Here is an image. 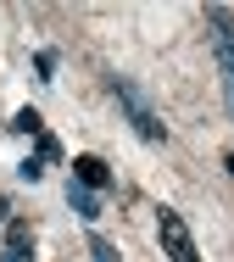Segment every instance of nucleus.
Masks as SVG:
<instances>
[{
	"label": "nucleus",
	"mask_w": 234,
	"mask_h": 262,
	"mask_svg": "<svg viewBox=\"0 0 234 262\" xmlns=\"http://www.w3.org/2000/svg\"><path fill=\"white\" fill-rule=\"evenodd\" d=\"M206 39H212V56H218V73H223V101H229V117H234V11L212 6L206 11Z\"/></svg>",
	"instance_id": "nucleus-2"
},
{
	"label": "nucleus",
	"mask_w": 234,
	"mask_h": 262,
	"mask_svg": "<svg viewBox=\"0 0 234 262\" xmlns=\"http://www.w3.org/2000/svg\"><path fill=\"white\" fill-rule=\"evenodd\" d=\"M223 167H229V173H234V151H229V157H223Z\"/></svg>",
	"instance_id": "nucleus-13"
},
{
	"label": "nucleus",
	"mask_w": 234,
	"mask_h": 262,
	"mask_svg": "<svg viewBox=\"0 0 234 262\" xmlns=\"http://www.w3.org/2000/svg\"><path fill=\"white\" fill-rule=\"evenodd\" d=\"M11 128H17V134H34V140H39V134H45V117H39L34 106H22V112L11 117Z\"/></svg>",
	"instance_id": "nucleus-7"
},
{
	"label": "nucleus",
	"mask_w": 234,
	"mask_h": 262,
	"mask_svg": "<svg viewBox=\"0 0 234 262\" xmlns=\"http://www.w3.org/2000/svg\"><path fill=\"white\" fill-rule=\"evenodd\" d=\"M39 162H61V140L56 134H39Z\"/></svg>",
	"instance_id": "nucleus-11"
},
{
	"label": "nucleus",
	"mask_w": 234,
	"mask_h": 262,
	"mask_svg": "<svg viewBox=\"0 0 234 262\" xmlns=\"http://www.w3.org/2000/svg\"><path fill=\"white\" fill-rule=\"evenodd\" d=\"M0 262H34V234H28V223H11V229H6Z\"/></svg>",
	"instance_id": "nucleus-5"
},
{
	"label": "nucleus",
	"mask_w": 234,
	"mask_h": 262,
	"mask_svg": "<svg viewBox=\"0 0 234 262\" xmlns=\"http://www.w3.org/2000/svg\"><path fill=\"white\" fill-rule=\"evenodd\" d=\"M67 207L78 212L84 223H95V217H101V195H95V190H84V184H67Z\"/></svg>",
	"instance_id": "nucleus-6"
},
{
	"label": "nucleus",
	"mask_w": 234,
	"mask_h": 262,
	"mask_svg": "<svg viewBox=\"0 0 234 262\" xmlns=\"http://www.w3.org/2000/svg\"><path fill=\"white\" fill-rule=\"evenodd\" d=\"M156 240H162V251L173 262H201L195 240H190V223H184L173 207H156Z\"/></svg>",
	"instance_id": "nucleus-3"
},
{
	"label": "nucleus",
	"mask_w": 234,
	"mask_h": 262,
	"mask_svg": "<svg viewBox=\"0 0 234 262\" xmlns=\"http://www.w3.org/2000/svg\"><path fill=\"white\" fill-rule=\"evenodd\" d=\"M89 257L95 262H117V246L106 240V234H89Z\"/></svg>",
	"instance_id": "nucleus-9"
},
{
	"label": "nucleus",
	"mask_w": 234,
	"mask_h": 262,
	"mask_svg": "<svg viewBox=\"0 0 234 262\" xmlns=\"http://www.w3.org/2000/svg\"><path fill=\"white\" fill-rule=\"evenodd\" d=\"M34 73L51 84V78H56V51H39V56H34Z\"/></svg>",
	"instance_id": "nucleus-10"
},
{
	"label": "nucleus",
	"mask_w": 234,
	"mask_h": 262,
	"mask_svg": "<svg viewBox=\"0 0 234 262\" xmlns=\"http://www.w3.org/2000/svg\"><path fill=\"white\" fill-rule=\"evenodd\" d=\"M106 90H112V95H117V106L128 112V123H134V134H139V140H151V145H162V140H168V123L156 117V106L145 101V90H139L134 78L112 73V78H106Z\"/></svg>",
	"instance_id": "nucleus-1"
},
{
	"label": "nucleus",
	"mask_w": 234,
	"mask_h": 262,
	"mask_svg": "<svg viewBox=\"0 0 234 262\" xmlns=\"http://www.w3.org/2000/svg\"><path fill=\"white\" fill-rule=\"evenodd\" d=\"M0 229H11V201L0 195Z\"/></svg>",
	"instance_id": "nucleus-12"
},
{
	"label": "nucleus",
	"mask_w": 234,
	"mask_h": 262,
	"mask_svg": "<svg viewBox=\"0 0 234 262\" xmlns=\"http://www.w3.org/2000/svg\"><path fill=\"white\" fill-rule=\"evenodd\" d=\"M73 184H84V190H112V167L101 157H78L73 162Z\"/></svg>",
	"instance_id": "nucleus-4"
},
{
	"label": "nucleus",
	"mask_w": 234,
	"mask_h": 262,
	"mask_svg": "<svg viewBox=\"0 0 234 262\" xmlns=\"http://www.w3.org/2000/svg\"><path fill=\"white\" fill-rule=\"evenodd\" d=\"M17 179H22V184H39V179H45V162H39V157H22V162H17Z\"/></svg>",
	"instance_id": "nucleus-8"
}]
</instances>
